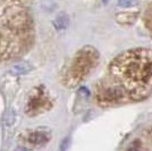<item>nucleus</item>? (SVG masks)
I'll use <instances>...</instances> for the list:
<instances>
[{"instance_id": "5", "label": "nucleus", "mask_w": 152, "mask_h": 151, "mask_svg": "<svg viewBox=\"0 0 152 151\" xmlns=\"http://www.w3.org/2000/svg\"><path fill=\"white\" fill-rule=\"evenodd\" d=\"M121 15L123 16V19H119L118 22L121 24H131L135 22V19L137 17L136 14H121Z\"/></svg>"}, {"instance_id": "4", "label": "nucleus", "mask_w": 152, "mask_h": 151, "mask_svg": "<svg viewBox=\"0 0 152 151\" xmlns=\"http://www.w3.org/2000/svg\"><path fill=\"white\" fill-rule=\"evenodd\" d=\"M30 141L33 142V143H35V144H39V143L45 142V141H47V136H45V133L35 132L30 136Z\"/></svg>"}, {"instance_id": "6", "label": "nucleus", "mask_w": 152, "mask_h": 151, "mask_svg": "<svg viewBox=\"0 0 152 151\" xmlns=\"http://www.w3.org/2000/svg\"><path fill=\"white\" fill-rule=\"evenodd\" d=\"M56 23H59V24H56V27L57 29H63V27H66L67 25V18L66 17H59V18L56 21Z\"/></svg>"}, {"instance_id": "2", "label": "nucleus", "mask_w": 152, "mask_h": 151, "mask_svg": "<svg viewBox=\"0 0 152 151\" xmlns=\"http://www.w3.org/2000/svg\"><path fill=\"white\" fill-rule=\"evenodd\" d=\"M98 60V52L93 48L86 47L77 54L76 58L74 59V63L72 66V72L75 80H82L83 76H85L89 70L96 63Z\"/></svg>"}, {"instance_id": "1", "label": "nucleus", "mask_w": 152, "mask_h": 151, "mask_svg": "<svg viewBox=\"0 0 152 151\" xmlns=\"http://www.w3.org/2000/svg\"><path fill=\"white\" fill-rule=\"evenodd\" d=\"M114 82L132 100L144 99L152 91V50L137 49L121 54L110 67Z\"/></svg>"}, {"instance_id": "7", "label": "nucleus", "mask_w": 152, "mask_h": 151, "mask_svg": "<svg viewBox=\"0 0 152 151\" xmlns=\"http://www.w3.org/2000/svg\"><path fill=\"white\" fill-rule=\"evenodd\" d=\"M134 0H118V5L121 7H129L132 6Z\"/></svg>"}, {"instance_id": "3", "label": "nucleus", "mask_w": 152, "mask_h": 151, "mask_svg": "<svg viewBox=\"0 0 152 151\" xmlns=\"http://www.w3.org/2000/svg\"><path fill=\"white\" fill-rule=\"evenodd\" d=\"M31 69H32L31 64L27 63V62H24V63L17 64V65L13 66L10 72H12L13 74H16V75H20V74H26V73H28Z\"/></svg>"}]
</instances>
